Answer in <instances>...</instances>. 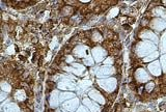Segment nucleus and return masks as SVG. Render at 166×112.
<instances>
[{"label": "nucleus", "mask_w": 166, "mask_h": 112, "mask_svg": "<svg viewBox=\"0 0 166 112\" xmlns=\"http://www.w3.org/2000/svg\"><path fill=\"white\" fill-rule=\"evenodd\" d=\"M157 50V46L149 41H143L137 44L136 46V53L139 57H146L147 55L152 54Z\"/></svg>", "instance_id": "1"}, {"label": "nucleus", "mask_w": 166, "mask_h": 112, "mask_svg": "<svg viewBox=\"0 0 166 112\" xmlns=\"http://www.w3.org/2000/svg\"><path fill=\"white\" fill-rule=\"evenodd\" d=\"M98 84L101 88H103L107 93H112L115 90L117 85L116 78H105V79H99L98 80Z\"/></svg>", "instance_id": "2"}, {"label": "nucleus", "mask_w": 166, "mask_h": 112, "mask_svg": "<svg viewBox=\"0 0 166 112\" xmlns=\"http://www.w3.org/2000/svg\"><path fill=\"white\" fill-rule=\"evenodd\" d=\"M115 73V69L113 67L105 66L102 67H98L96 71V76L98 78L103 79L104 77H109V76L113 75Z\"/></svg>", "instance_id": "3"}, {"label": "nucleus", "mask_w": 166, "mask_h": 112, "mask_svg": "<svg viewBox=\"0 0 166 112\" xmlns=\"http://www.w3.org/2000/svg\"><path fill=\"white\" fill-rule=\"evenodd\" d=\"M78 106H79V100L77 98H74L64 102L61 105V109L63 110V112H73L75 109L79 108Z\"/></svg>", "instance_id": "4"}, {"label": "nucleus", "mask_w": 166, "mask_h": 112, "mask_svg": "<svg viewBox=\"0 0 166 112\" xmlns=\"http://www.w3.org/2000/svg\"><path fill=\"white\" fill-rule=\"evenodd\" d=\"M91 54H93V58L96 62H101V61H103L104 58L107 56V52H106L102 47H96V48L93 49Z\"/></svg>", "instance_id": "5"}, {"label": "nucleus", "mask_w": 166, "mask_h": 112, "mask_svg": "<svg viewBox=\"0 0 166 112\" xmlns=\"http://www.w3.org/2000/svg\"><path fill=\"white\" fill-rule=\"evenodd\" d=\"M135 78L136 80L140 83H144V82H147L151 79L149 73L146 72L144 69H138L135 73Z\"/></svg>", "instance_id": "6"}, {"label": "nucleus", "mask_w": 166, "mask_h": 112, "mask_svg": "<svg viewBox=\"0 0 166 112\" xmlns=\"http://www.w3.org/2000/svg\"><path fill=\"white\" fill-rule=\"evenodd\" d=\"M147 69H149L150 73L154 76H160L162 73L161 64H160L158 60H155V61H153L152 63H150L149 67H147Z\"/></svg>", "instance_id": "7"}, {"label": "nucleus", "mask_w": 166, "mask_h": 112, "mask_svg": "<svg viewBox=\"0 0 166 112\" xmlns=\"http://www.w3.org/2000/svg\"><path fill=\"white\" fill-rule=\"evenodd\" d=\"M140 37H141V39H144L146 41H149V42L154 43L155 45H156V44H158V42H159L158 37H157L155 33H153L152 31H150V30H143V31H142L140 33Z\"/></svg>", "instance_id": "8"}, {"label": "nucleus", "mask_w": 166, "mask_h": 112, "mask_svg": "<svg viewBox=\"0 0 166 112\" xmlns=\"http://www.w3.org/2000/svg\"><path fill=\"white\" fill-rule=\"evenodd\" d=\"M88 96H90V100H93L96 103H99V104H105V98L101 95L100 91H98L96 89H91L90 91V93H88Z\"/></svg>", "instance_id": "9"}, {"label": "nucleus", "mask_w": 166, "mask_h": 112, "mask_svg": "<svg viewBox=\"0 0 166 112\" xmlns=\"http://www.w3.org/2000/svg\"><path fill=\"white\" fill-rule=\"evenodd\" d=\"M83 104L86 106V107L88 108V110H90V112H101L100 106L98 105L96 102L91 101L90 99L84 98V99H83Z\"/></svg>", "instance_id": "10"}, {"label": "nucleus", "mask_w": 166, "mask_h": 112, "mask_svg": "<svg viewBox=\"0 0 166 112\" xmlns=\"http://www.w3.org/2000/svg\"><path fill=\"white\" fill-rule=\"evenodd\" d=\"M152 27L155 29L156 31L160 32L164 28H166V22L163 19H154L152 22Z\"/></svg>", "instance_id": "11"}, {"label": "nucleus", "mask_w": 166, "mask_h": 112, "mask_svg": "<svg viewBox=\"0 0 166 112\" xmlns=\"http://www.w3.org/2000/svg\"><path fill=\"white\" fill-rule=\"evenodd\" d=\"M59 95H60V93H59L58 90H54L53 93H51V97H50V106H51L52 108H55L57 107L59 105Z\"/></svg>", "instance_id": "12"}, {"label": "nucleus", "mask_w": 166, "mask_h": 112, "mask_svg": "<svg viewBox=\"0 0 166 112\" xmlns=\"http://www.w3.org/2000/svg\"><path fill=\"white\" fill-rule=\"evenodd\" d=\"M74 53H75V55H77L78 57H87L88 55V49L86 46H82L80 45L78 47H76V49L74 50Z\"/></svg>", "instance_id": "13"}, {"label": "nucleus", "mask_w": 166, "mask_h": 112, "mask_svg": "<svg viewBox=\"0 0 166 112\" xmlns=\"http://www.w3.org/2000/svg\"><path fill=\"white\" fill-rule=\"evenodd\" d=\"M58 88L63 90H72L75 88V84L70 80H63L58 83Z\"/></svg>", "instance_id": "14"}, {"label": "nucleus", "mask_w": 166, "mask_h": 112, "mask_svg": "<svg viewBox=\"0 0 166 112\" xmlns=\"http://www.w3.org/2000/svg\"><path fill=\"white\" fill-rule=\"evenodd\" d=\"M3 112H20V108L17 103H7V105H4Z\"/></svg>", "instance_id": "15"}, {"label": "nucleus", "mask_w": 166, "mask_h": 112, "mask_svg": "<svg viewBox=\"0 0 166 112\" xmlns=\"http://www.w3.org/2000/svg\"><path fill=\"white\" fill-rule=\"evenodd\" d=\"M74 98H75V95L73 93H67L66 91V93H60V95H59V101L60 102H67Z\"/></svg>", "instance_id": "16"}, {"label": "nucleus", "mask_w": 166, "mask_h": 112, "mask_svg": "<svg viewBox=\"0 0 166 112\" xmlns=\"http://www.w3.org/2000/svg\"><path fill=\"white\" fill-rule=\"evenodd\" d=\"M158 56H159V52L155 51V52H153L152 54H150V55H147L146 57H144L143 61H144V62H150V61L156 60L157 58H158Z\"/></svg>", "instance_id": "17"}, {"label": "nucleus", "mask_w": 166, "mask_h": 112, "mask_svg": "<svg viewBox=\"0 0 166 112\" xmlns=\"http://www.w3.org/2000/svg\"><path fill=\"white\" fill-rule=\"evenodd\" d=\"M73 67H74L73 72L75 73L76 75H81V73L84 72V70H85V67H83L82 64H79V63H74Z\"/></svg>", "instance_id": "18"}, {"label": "nucleus", "mask_w": 166, "mask_h": 112, "mask_svg": "<svg viewBox=\"0 0 166 112\" xmlns=\"http://www.w3.org/2000/svg\"><path fill=\"white\" fill-rule=\"evenodd\" d=\"M160 50H161V52L163 53L166 51V32L162 35L161 42H160Z\"/></svg>", "instance_id": "19"}, {"label": "nucleus", "mask_w": 166, "mask_h": 112, "mask_svg": "<svg viewBox=\"0 0 166 112\" xmlns=\"http://www.w3.org/2000/svg\"><path fill=\"white\" fill-rule=\"evenodd\" d=\"M154 14H155L156 16H158V17H162V18H164V19H166V14H165V11L163 10L162 7H158V8H156V10L154 11Z\"/></svg>", "instance_id": "20"}, {"label": "nucleus", "mask_w": 166, "mask_h": 112, "mask_svg": "<svg viewBox=\"0 0 166 112\" xmlns=\"http://www.w3.org/2000/svg\"><path fill=\"white\" fill-rule=\"evenodd\" d=\"M1 88H2V90H3V93H10V91L11 90V85L5 81L1 82Z\"/></svg>", "instance_id": "21"}, {"label": "nucleus", "mask_w": 166, "mask_h": 112, "mask_svg": "<svg viewBox=\"0 0 166 112\" xmlns=\"http://www.w3.org/2000/svg\"><path fill=\"white\" fill-rule=\"evenodd\" d=\"M160 61H161V69L162 71L166 74V54H163L160 58Z\"/></svg>", "instance_id": "22"}, {"label": "nucleus", "mask_w": 166, "mask_h": 112, "mask_svg": "<svg viewBox=\"0 0 166 112\" xmlns=\"http://www.w3.org/2000/svg\"><path fill=\"white\" fill-rule=\"evenodd\" d=\"M94 59L90 55L84 59V64H86V66H94Z\"/></svg>", "instance_id": "23"}, {"label": "nucleus", "mask_w": 166, "mask_h": 112, "mask_svg": "<svg viewBox=\"0 0 166 112\" xmlns=\"http://www.w3.org/2000/svg\"><path fill=\"white\" fill-rule=\"evenodd\" d=\"M154 87H155V84H154L153 82H150V83H147L145 85V89H146V91H149V93L154 89Z\"/></svg>", "instance_id": "24"}, {"label": "nucleus", "mask_w": 166, "mask_h": 112, "mask_svg": "<svg viewBox=\"0 0 166 112\" xmlns=\"http://www.w3.org/2000/svg\"><path fill=\"white\" fill-rule=\"evenodd\" d=\"M113 63V59H112L111 57H108L107 59L105 60V64L106 66H109V67H111V64Z\"/></svg>", "instance_id": "25"}, {"label": "nucleus", "mask_w": 166, "mask_h": 112, "mask_svg": "<svg viewBox=\"0 0 166 112\" xmlns=\"http://www.w3.org/2000/svg\"><path fill=\"white\" fill-rule=\"evenodd\" d=\"M77 112H90V110H87L84 106H80V107L77 109Z\"/></svg>", "instance_id": "26"}, {"label": "nucleus", "mask_w": 166, "mask_h": 112, "mask_svg": "<svg viewBox=\"0 0 166 112\" xmlns=\"http://www.w3.org/2000/svg\"><path fill=\"white\" fill-rule=\"evenodd\" d=\"M5 98H7V95H5V93H1V102L3 101Z\"/></svg>", "instance_id": "27"}, {"label": "nucleus", "mask_w": 166, "mask_h": 112, "mask_svg": "<svg viewBox=\"0 0 166 112\" xmlns=\"http://www.w3.org/2000/svg\"><path fill=\"white\" fill-rule=\"evenodd\" d=\"M55 112H63V111H59V110H57V111H55Z\"/></svg>", "instance_id": "28"}]
</instances>
